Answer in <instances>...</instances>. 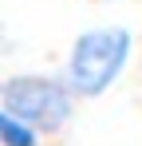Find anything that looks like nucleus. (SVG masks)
Returning a JSON list of instances; mask_svg holds the SVG:
<instances>
[{
	"mask_svg": "<svg viewBox=\"0 0 142 146\" xmlns=\"http://www.w3.org/2000/svg\"><path fill=\"white\" fill-rule=\"evenodd\" d=\"M0 138H4V146H44V134L32 122H24L20 115L4 111V107H0Z\"/></svg>",
	"mask_w": 142,
	"mask_h": 146,
	"instance_id": "nucleus-3",
	"label": "nucleus"
},
{
	"mask_svg": "<svg viewBox=\"0 0 142 146\" xmlns=\"http://www.w3.org/2000/svg\"><path fill=\"white\" fill-rule=\"evenodd\" d=\"M130 63V32L126 28H91L83 32L67 55V87L79 99H99Z\"/></svg>",
	"mask_w": 142,
	"mask_h": 146,
	"instance_id": "nucleus-1",
	"label": "nucleus"
},
{
	"mask_svg": "<svg viewBox=\"0 0 142 146\" xmlns=\"http://www.w3.org/2000/svg\"><path fill=\"white\" fill-rule=\"evenodd\" d=\"M75 91L67 79H51V75H12L0 87V107L32 122L44 138H59L71 122L75 111Z\"/></svg>",
	"mask_w": 142,
	"mask_h": 146,
	"instance_id": "nucleus-2",
	"label": "nucleus"
}]
</instances>
